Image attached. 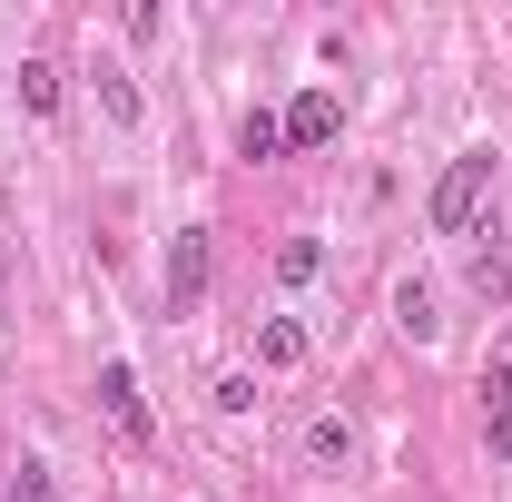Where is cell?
I'll list each match as a JSON object with an SVG mask.
<instances>
[{
	"mask_svg": "<svg viewBox=\"0 0 512 502\" xmlns=\"http://www.w3.org/2000/svg\"><path fill=\"white\" fill-rule=\"evenodd\" d=\"M493 168H503L493 148H463L444 178H434V197H424V227L434 237H473L483 227V197H493Z\"/></svg>",
	"mask_w": 512,
	"mask_h": 502,
	"instance_id": "6da1fadb",
	"label": "cell"
},
{
	"mask_svg": "<svg viewBox=\"0 0 512 502\" xmlns=\"http://www.w3.org/2000/svg\"><path fill=\"white\" fill-rule=\"evenodd\" d=\"M335 128H345L335 89H296V99H286V148H325Z\"/></svg>",
	"mask_w": 512,
	"mask_h": 502,
	"instance_id": "7a4b0ae2",
	"label": "cell"
},
{
	"mask_svg": "<svg viewBox=\"0 0 512 502\" xmlns=\"http://www.w3.org/2000/svg\"><path fill=\"white\" fill-rule=\"evenodd\" d=\"M207 296V227H188L178 247H168V315H188Z\"/></svg>",
	"mask_w": 512,
	"mask_h": 502,
	"instance_id": "3957f363",
	"label": "cell"
},
{
	"mask_svg": "<svg viewBox=\"0 0 512 502\" xmlns=\"http://www.w3.org/2000/svg\"><path fill=\"white\" fill-rule=\"evenodd\" d=\"M99 404H109V424H119L128 443H148V394H138L128 365H99Z\"/></svg>",
	"mask_w": 512,
	"mask_h": 502,
	"instance_id": "277c9868",
	"label": "cell"
},
{
	"mask_svg": "<svg viewBox=\"0 0 512 502\" xmlns=\"http://www.w3.org/2000/svg\"><path fill=\"white\" fill-rule=\"evenodd\" d=\"M306 355H316V345H306L296 315H266V325H256V365H266V375H296Z\"/></svg>",
	"mask_w": 512,
	"mask_h": 502,
	"instance_id": "5b68a950",
	"label": "cell"
},
{
	"mask_svg": "<svg viewBox=\"0 0 512 502\" xmlns=\"http://www.w3.org/2000/svg\"><path fill=\"white\" fill-rule=\"evenodd\" d=\"M306 463L345 473V463H355V424H345V414H306Z\"/></svg>",
	"mask_w": 512,
	"mask_h": 502,
	"instance_id": "8992f818",
	"label": "cell"
},
{
	"mask_svg": "<svg viewBox=\"0 0 512 502\" xmlns=\"http://www.w3.org/2000/svg\"><path fill=\"white\" fill-rule=\"evenodd\" d=\"M237 158H247V168L286 158V109H247V119H237Z\"/></svg>",
	"mask_w": 512,
	"mask_h": 502,
	"instance_id": "52a82bcc",
	"label": "cell"
},
{
	"mask_svg": "<svg viewBox=\"0 0 512 502\" xmlns=\"http://www.w3.org/2000/svg\"><path fill=\"white\" fill-rule=\"evenodd\" d=\"M394 325H404L414 345H434V335H444V315H434V286H424V276H404V286H394Z\"/></svg>",
	"mask_w": 512,
	"mask_h": 502,
	"instance_id": "ba28073f",
	"label": "cell"
},
{
	"mask_svg": "<svg viewBox=\"0 0 512 502\" xmlns=\"http://www.w3.org/2000/svg\"><path fill=\"white\" fill-rule=\"evenodd\" d=\"M20 109L30 119H60V69L50 60H20Z\"/></svg>",
	"mask_w": 512,
	"mask_h": 502,
	"instance_id": "9c48e42d",
	"label": "cell"
},
{
	"mask_svg": "<svg viewBox=\"0 0 512 502\" xmlns=\"http://www.w3.org/2000/svg\"><path fill=\"white\" fill-rule=\"evenodd\" d=\"M463 276H473V296H493V306H503V296H512V266H503V237H493V247H473V256H463Z\"/></svg>",
	"mask_w": 512,
	"mask_h": 502,
	"instance_id": "30bf717a",
	"label": "cell"
},
{
	"mask_svg": "<svg viewBox=\"0 0 512 502\" xmlns=\"http://www.w3.org/2000/svg\"><path fill=\"white\" fill-rule=\"evenodd\" d=\"M316 266H325V247H316V237H286V247H276V276H286V286H306Z\"/></svg>",
	"mask_w": 512,
	"mask_h": 502,
	"instance_id": "8fae6325",
	"label": "cell"
},
{
	"mask_svg": "<svg viewBox=\"0 0 512 502\" xmlns=\"http://www.w3.org/2000/svg\"><path fill=\"white\" fill-rule=\"evenodd\" d=\"M99 109L119 128H138V89H128V69H99Z\"/></svg>",
	"mask_w": 512,
	"mask_h": 502,
	"instance_id": "7c38bea8",
	"label": "cell"
},
{
	"mask_svg": "<svg viewBox=\"0 0 512 502\" xmlns=\"http://www.w3.org/2000/svg\"><path fill=\"white\" fill-rule=\"evenodd\" d=\"M207 404H217V414H256V375H217Z\"/></svg>",
	"mask_w": 512,
	"mask_h": 502,
	"instance_id": "4fadbf2b",
	"label": "cell"
},
{
	"mask_svg": "<svg viewBox=\"0 0 512 502\" xmlns=\"http://www.w3.org/2000/svg\"><path fill=\"white\" fill-rule=\"evenodd\" d=\"M10 502H50V463H40V453H30V463L10 473Z\"/></svg>",
	"mask_w": 512,
	"mask_h": 502,
	"instance_id": "5bb4252c",
	"label": "cell"
}]
</instances>
